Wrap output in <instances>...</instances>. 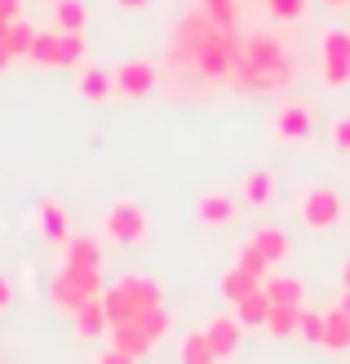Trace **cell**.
<instances>
[{"label": "cell", "mask_w": 350, "mask_h": 364, "mask_svg": "<svg viewBox=\"0 0 350 364\" xmlns=\"http://www.w3.org/2000/svg\"><path fill=\"white\" fill-rule=\"evenodd\" d=\"M239 67H244V31L217 27L204 5L177 18L160 63L164 85L177 98H204V94H217V89H231Z\"/></svg>", "instance_id": "6da1fadb"}, {"label": "cell", "mask_w": 350, "mask_h": 364, "mask_svg": "<svg viewBox=\"0 0 350 364\" xmlns=\"http://www.w3.org/2000/svg\"><path fill=\"white\" fill-rule=\"evenodd\" d=\"M155 306H164V284L155 276H142V271H124L102 294V311L111 324H133Z\"/></svg>", "instance_id": "7a4b0ae2"}, {"label": "cell", "mask_w": 350, "mask_h": 364, "mask_svg": "<svg viewBox=\"0 0 350 364\" xmlns=\"http://www.w3.org/2000/svg\"><path fill=\"white\" fill-rule=\"evenodd\" d=\"M297 85V58L270 63V67H239L231 89L235 94H257V98H280Z\"/></svg>", "instance_id": "3957f363"}, {"label": "cell", "mask_w": 350, "mask_h": 364, "mask_svg": "<svg viewBox=\"0 0 350 364\" xmlns=\"http://www.w3.org/2000/svg\"><path fill=\"white\" fill-rule=\"evenodd\" d=\"M106 235L124 249H138V245H146V235H151V218H146V209L133 196H124L106 209Z\"/></svg>", "instance_id": "277c9868"}, {"label": "cell", "mask_w": 350, "mask_h": 364, "mask_svg": "<svg viewBox=\"0 0 350 364\" xmlns=\"http://www.w3.org/2000/svg\"><path fill=\"white\" fill-rule=\"evenodd\" d=\"M341 213H346V200H341V191H333V187H310V191H302V200H297V218H302L306 231H328V227H337Z\"/></svg>", "instance_id": "5b68a950"}, {"label": "cell", "mask_w": 350, "mask_h": 364, "mask_svg": "<svg viewBox=\"0 0 350 364\" xmlns=\"http://www.w3.org/2000/svg\"><path fill=\"white\" fill-rule=\"evenodd\" d=\"M111 76H116V94H124V98H146V94H155L164 85V71L151 58H128V63H120L111 71Z\"/></svg>", "instance_id": "8992f818"}, {"label": "cell", "mask_w": 350, "mask_h": 364, "mask_svg": "<svg viewBox=\"0 0 350 364\" xmlns=\"http://www.w3.org/2000/svg\"><path fill=\"white\" fill-rule=\"evenodd\" d=\"M284 58H292L288 36L266 31V27L244 31V67H270V63H284Z\"/></svg>", "instance_id": "52a82bcc"}, {"label": "cell", "mask_w": 350, "mask_h": 364, "mask_svg": "<svg viewBox=\"0 0 350 364\" xmlns=\"http://www.w3.org/2000/svg\"><path fill=\"white\" fill-rule=\"evenodd\" d=\"M270 134L280 142H306L315 134V112L306 102H284L275 107V120H270Z\"/></svg>", "instance_id": "ba28073f"}, {"label": "cell", "mask_w": 350, "mask_h": 364, "mask_svg": "<svg viewBox=\"0 0 350 364\" xmlns=\"http://www.w3.org/2000/svg\"><path fill=\"white\" fill-rule=\"evenodd\" d=\"M195 218H199V227L222 231V227H231L239 218V205H235L231 191H199L195 196Z\"/></svg>", "instance_id": "9c48e42d"}, {"label": "cell", "mask_w": 350, "mask_h": 364, "mask_svg": "<svg viewBox=\"0 0 350 364\" xmlns=\"http://www.w3.org/2000/svg\"><path fill=\"white\" fill-rule=\"evenodd\" d=\"M204 338H209V347H213L217 360H231V355L239 351V338H244V329H239V320H235L231 311H217V316H209V324H204Z\"/></svg>", "instance_id": "30bf717a"}, {"label": "cell", "mask_w": 350, "mask_h": 364, "mask_svg": "<svg viewBox=\"0 0 350 364\" xmlns=\"http://www.w3.org/2000/svg\"><path fill=\"white\" fill-rule=\"evenodd\" d=\"M35 231H40L49 245H58V249L71 240V218H67V209L53 196H45L40 205H35Z\"/></svg>", "instance_id": "8fae6325"}, {"label": "cell", "mask_w": 350, "mask_h": 364, "mask_svg": "<svg viewBox=\"0 0 350 364\" xmlns=\"http://www.w3.org/2000/svg\"><path fill=\"white\" fill-rule=\"evenodd\" d=\"M248 245L262 253V258L270 262V271L275 267H284L288 262V253H292V245H288V231L284 227H275V223H266V227H257L253 235H248Z\"/></svg>", "instance_id": "7c38bea8"}, {"label": "cell", "mask_w": 350, "mask_h": 364, "mask_svg": "<svg viewBox=\"0 0 350 364\" xmlns=\"http://www.w3.org/2000/svg\"><path fill=\"white\" fill-rule=\"evenodd\" d=\"M76 89H80V98H89V102H106L116 94V76L106 67H98V63H84L76 71Z\"/></svg>", "instance_id": "4fadbf2b"}, {"label": "cell", "mask_w": 350, "mask_h": 364, "mask_svg": "<svg viewBox=\"0 0 350 364\" xmlns=\"http://www.w3.org/2000/svg\"><path fill=\"white\" fill-rule=\"evenodd\" d=\"M262 294L270 298V306H306V284L302 276H266L262 280Z\"/></svg>", "instance_id": "5bb4252c"}, {"label": "cell", "mask_w": 350, "mask_h": 364, "mask_svg": "<svg viewBox=\"0 0 350 364\" xmlns=\"http://www.w3.org/2000/svg\"><path fill=\"white\" fill-rule=\"evenodd\" d=\"M239 196H244L248 209H270L275 196H280V182H275V173H266V169H253L244 182H239Z\"/></svg>", "instance_id": "9a60e30c"}, {"label": "cell", "mask_w": 350, "mask_h": 364, "mask_svg": "<svg viewBox=\"0 0 350 364\" xmlns=\"http://www.w3.org/2000/svg\"><path fill=\"white\" fill-rule=\"evenodd\" d=\"M71 329H76V338H84V342L111 333V320H106V311H102V298H89L80 311L71 316Z\"/></svg>", "instance_id": "2e32d148"}, {"label": "cell", "mask_w": 350, "mask_h": 364, "mask_svg": "<svg viewBox=\"0 0 350 364\" xmlns=\"http://www.w3.org/2000/svg\"><path fill=\"white\" fill-rule=\"evenodd\" d=\"M106 338H111V347H116V351L133 355V360H146V355L155 351V342L146 338V329H142L138 320H133V324H111V333H106Z\"/></svg>", "instance_id": "e0dca14e"}, {"label": "cell", "mask_w": 350, "mask_h": 364, "mask_svg": "<svg viewBox=\"0 0 350 364\" xmlns=\"http://www.w3.org/2000/svg\"><path fill=\"white\" fill-rule=\"evenodd\" d=\"M231 316L239 320V329H244V333H253V329H266V316H270V298L262 294V289H253L248 298H239V302L231 306Z\"/></svg>", "instance_id": "ac0fdd59"}, {"label": "cell", "mask_w": 350, "mask_h": 364, "mask_svg": "<svg viewBox=\"0 0 350 364\" xmlns=\"http://www.w3.org/2000/svg\"><path fill=\"white\" fill-rule=\"evenodd\" d=\"M319 347L333 351V355H346V351H350V320H346L341 306L324 311V338H319Z\"/></svg>", "instance_id": "d6986e66"}, {"label": "cell", "mask_w": 350, "mask_h": 364, "mask_svg": "<svg viewBox=\"0 0 350 364\" xmlns=\"http://www.w3.org/2000/svg\"><path fill=\"white\" fill-rule=\"evenodd\" d=\"M53 27L67 36H84L89 31V5L84 0H53Z\"/></svg>", "instance_id": "ffe728a7"}, {"label": "cell", "mask_w": 350, "mask_h": 364, "mask_svg": "<svg viewBox=\"0 0 350 364\" xmlns=\"http://www.w3.org/2000/svg\"><path fill=\"white\" fill-rule=\"evenodd\" d=\"M27 63L31 67H58L62 63V31H35V41L27 49Z\"/></svg>", "instance_id": "44dd1931"}, {"label": "cell", "mask_w": 350, "mask_h": 364, "mask_svg": "<svg viewBox=\"0 0 350 364\" xmlns=\"http://www.w3.org/2000/svg\"><path fill=\"white\" fill-rule=\"evenodd\" d=\"M58 276L76 289L80 298H102L106 294V280H102V267H62Z\"/></svg>", "instance_id": "7402d4cb"}, {"label": "cell", "mask_w": 350, "mask_h": 364, "mask_svg": "<svg viewBox=\"0 0 350 364\" xmlns=\"http://www.w3.org/2000/svg\"><path fill=\"white\" fill-rule=\"evenodd\" d=\"M62 267H102V245L94 235H71L62 245Z\"/></svg>", "instance_id": "603a6c76"}, {"label": "cell", "mask_w": 350, "mask_h": 364, "mask_svg": "<svg viewBox=\"0 0 350 364\" xmlns=\"http://www.w3.org/2000/svg\"><path fill=\"white\" fill-rule=\"evenodd\" d=\"M35 31L40 27H31L27 18H13L9 23V31H5V49H9V58L18 63V58H27V49H31V41H35Z\"/></svg>", "instance_id": "cb8c5ba5"}, {"label": "cell", "mask_w": 350, "mask_h": 364, "mask_svg": "<svg viewBox=\"0 0 350 364\" xmlns=\"http://www.w3.org/2000/svg\"><path fill=\"white\" fill-rule=\"evenodd\" d=\"M297 316H302V306H270L266 333L270 338H297Z\"/></svg>", "instance_id": "d4e9b609"}, {"label": "cell", "mask_w": 350, "mask_h": 364, "mask_svg": "<svg viewBox=\"0 0 350 364\" xmlns=\"http://www.w3.org/2000/svg\"><path fill=\"white\" fill-rule=\"evenodd\" d=\"M231 267H239V271H244V276H253L257 284H262V280L270 276V262H266V258H262V253H257L248 240L235 249V262H231Z\"/></svg>", "instance_id": "484cf974"}, {"label": "cell", "mask_w": 350, "mask_h": 364, "mask_svg": "<svg viewBox=\"0 0 350 364\" xmlns=\"http://www.w3.org/2000/svg\"><path fill=\"white\" fill-rule=\"evenodd\" d=\"M319 58L350 63V31H341V27H328V31L319 36Z\"/></svg>", "instance_id": "4316f807"}, {"label": "cell", "mask_w": 350, "mask_h": 364, "mask_svg": "<svg viewBox=\"0 0 350 364\" xmlns=\"http://www.w3.org/2000/svg\"><path fill=\"white\" fill-rule=\"evenodd\" d=\"M138 324L146 329V338H151V342H164V338H169V333L177 329V320H173V311H169V306H155V311H146Z\"/></svg>", "instance_id": "83f0119b"}, {"label": "cell", "mask_w": 350, "mask_h": 364, "mask_svg": "<svg viewBox=\"0 0 350 364\" xmlns=\"http://www.w3.org/2000/svg\"><path fill=\"white\" fill-rule=\"evenodd\" d=\"M253 289H262V284H257L253 276H244V271H239V267H231V271H226V276H222V298H226L231 306H235L239 298H248V294H253Z\"/></svg>", "instance_id": "f1b7e54d"}, {"label": "cell", "mask_w": 350, "mask_h": 364, "mask_svg": "<svg viewBox=\"0 0 350 364\" xmlns=\"http://www.w3.org/2000/svg\"><path fill=\"white\" fill-rule=\"evenodd\" d=\"M182 364H222V360L213 355V347H209L204 329H199V333H191L187 342H182Z\"/></svg>", "instance_id": "f546056e"}, {"label": "cell", "mask_w": 350, "mask_h": 364, "mask_svg": "<svg viewBox=\"0 0 350 364\" xmlns=\"http://www.w3.org/2000/svg\"><path fill=\"white\" fill-rule=\"evenodd\" d=\"M84 63H89V41H84V36H67V31H62V63H58V67L80 71Z\"/></svg>", "instance_id": "4dcf8cb0"}, {"label": "cell", "mask_w": 350, "mask_h": 364, "mask_svg": "<svg viewBox=\"0 0 350 364\" xmlns=\"http://www.w3.org/2000/svg\"><path fill=\"white\" fill-rule=\"evenodd\" d=\"M319 85H324V89H346V85H350V63L319 58Z\"/></svg>", "instance_id": "1f68e13d"}, {"label": "cell", "mask_w": 350, "mask_h": 364, "mask_svg": "<svg viewBox=\"0 0 350 364\" xmlns=\"http://www.w3.org/2000/svg\"><path fill=\"white\" fill-rule=\"evenodd\" d=\"M297 338L319 342V338H324V311H315V306H302V316H297Z\"/></svg>", "instance_id": "d6a6232c"}, {"label": "cell", "mask_w": 350, "mask_h": 364, "mask_svg": "<svg viewBox=\"0 0 350 364\" xmlns=\"http://www.w3.org/2000/svg\"><path fill=\"white\" fill-rule=\"evenodd\" d=\"M306 9H310V0H280V5L270 9V18L275 23H302Z\"/></svg>", "instance_id": "836d02e7"}, {"label": "cell", "mask_w": 350, "mask_h": 364, "mask_svg": "<svg viewBox=\"0 0 350 364\" xmlns=\"http://www.w3.org/2000/svg\"><path fill=\"white\" fill-rule=\"evenodd\" d=\"M333 147H337L341 156H350V112L333 120Z\"/></svg>", "instance_id": "e575fe53"}, {"label": "cell", "mask_w": 350, "mask_h": 364, "mask_svg": "<svg viewBox=\"0 0 350 364\" xmlns=\"http://www.w3.org/2000/svg\"><path fill=\"white\" fill-rule=\"evenodd\" d=\"M94 364H142V360H133V355H124V351H116V347H106Z\"/></svg>", "instance_id": "d590c367"}, {"label": "cell", "mask_w": 350, "mask_h": 364, "mask_svg": "<svg viewBox=\"0 0 350 364\" xmlns=\"http://www.w3.org/2000/svg\"><path fill=\"white\" fill-rule=\"evenodd\" d=\"M9 302H13V280L0 276V306H9Z\"/></svg>", "instance_id": "8d00e7d4"}, {"label": "cell", "mask_w": 350, "mask_h": 364, "mask_svg": "<svg viewBox=\"0 0 350 364\" xmlns=\"http://www.w3.org/2000/svg\"><path fill=\"white\" fill-rule=\"evenodd\" d=\"M111 5H116V9H128V14H138V9L151 5V0H111Z\"/></svg>", "instance_id": "74e56055"}, {"label": "cell", "mask_w": 350, "mask_h": 364, "mask_svg": "<svg viewBox=\"0 0 350 364\" xmlns=\"http://www.w3.org/2000/svg\"><path fill=\"white\" fill-rule=\"evenodd\" d=\"M337 280H341V294H350V258L341 262V271H337Z\"/></svg>", "instance_id": "f35d334b"}, {"label": "cell", "mask_w": 350, "mask_h": 364, "mask_svg": "<svg viewBox=\"0 0 350 364\" xmlns=\"http://www.w3.org/2000/svg\"><path fill=\"white\" fill-rule=\"evenodd\" d=\"M9 63H13V58H9V49H5V41H0V76H5V71H9Z\"/></svg>", "instance_id": "ab89813d"}, {"label": "cell", "mask_w": 350, "mask_h": 364, "mask_svg": "<svg viewBox=\"0 0 350 364\" xmlns=\"http://www.w3.org/2000/svg\"><path fill=\"white\" fill-rule=\"evenodd\" d=\"M199 5H209V9H217V5H235V0H199Z\"/></svg>", "instance_id": "60d3db41"}, {"label": "cell", "mask_w": 350, "mask_h": 364, "mask_svg": "<svg viewBox=\"0 0 350 364\" xmlns=\"http://www.w3.org/2000/svg\"><path fill=\"white\" fill-rule=\"evenodd\" d=\"M337 306H341V311H346V320H350V294H341V302H337Z\"/></svg>", "instance_id": "b9f144b4"}, {"label": "cell", "mask_w": 350, "mask_h": 364, "mask_svg": "<svg viewBox=\"0 0 350 364\" xmlns=\"http://www.w3.org/2000/svg\"><path fill=\"white\" fill-rule=\"evenodd\" d=\"M257 5H262V9H266V14H270V9H275V5H280V0H257Z\"/></svg>", "instance_id": "7bdbcfd3"}, {"label": "cell", "mask_w": 350, "mask_h": 364, "mask_svg": "<svg viewBox=\"0 0 350 364\" xmlns=\"http://www.w3.org/2000/svg\"><path fill=\"white\" fill-rule=\"evenodd\" d=\"M324 5H333V9H346V0H324Z\"/></svg>", "instance_id": "ee69618b"}, {"label": "cell", "mask_w": 350, "mask_h": 364, "mask_svg": "<svg viewBox=\"0 0 350 364\" xmlns=\"http://www.w3.org/2000/svg\"><path fill=\"white\" fill-rule=\"evenodd\" d=\"M346 9H350V0H346Z\"/></svg>", "instance_id": "f6af8a7d"}, {"label": "cell", "mask_w": 350, "mask_h": 364, "mask_svg": "<svg viewBox=\"0 0 350 364\" xmlns=\"http://www.w3.org/2000/svg\"><path fill=\"white\" fill-rule=\"evenodd\" d=\"M0 364H9V360H0Z\"/></svg>", "instance_id": "bcb514c9"}]
</instances>
